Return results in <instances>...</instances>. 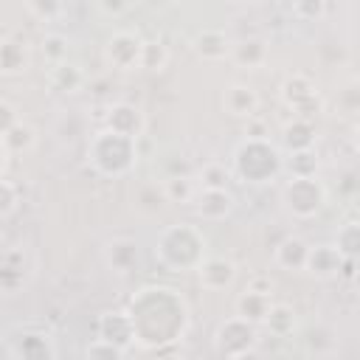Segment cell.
<instances>
[{
  "mask_svg": "<svg viewBox=\"0 0 360 360\" xmlns=\"http://www.w3.org/2000/svg\"><path fill=\"white\" fill-rule=\"evenodd\" d=\"M158 256L172 270H188V267L197 270L200 262L205 259V236L191 225L166 228L158 242Z\"/></svg>",
  "mask_w": 360,
  "mask_h": 360,
  "instance_id": "obj_1",
  "label": "cell"
},
{
  "mask_svg": "<svg viewBox=\"0 0 360 360\" xmlns=\"http://www.w3.org/2000/svg\"><path fill=\"white\" fill-rule=\"evenodd\" d=\"M90 160L98 166V172L104 174H124L135 166L138 152H135V138H127L121 132H112L110 127L96 132L93 143H90Z\"/></svg>",
  "mask_w": 360,
  "mask_h": 360,
  "instance_id": "obj_2",
  "label": "cell"
},
{
  "mask_svg": "<svg viewBox=\"0 0 360 360\" xmlns=\"http://www.w3.org/2000/svg\"><path fill=\"white\" fill-rule=\"evenodd\" d=\"M233 158H236L233 163H236L239 177L248 180V183H264V180L276 177L278 169H281L278 152H276L264 138H248V141L236 149Z\"/></svg>",
  "mask_w": 360,
  "mask_h": 360,
  "instance_id": "obj_3",
  "label": "cell"
},
{
  "mask_svg": "<svg viewBox=\"0 0 360 360\" xmlns=\"http://www.w3.org/2000/svg\"><path fill=\"white\" fill-rule=\"evenodd\" d=\"M284 202H287V208H290L295 217L307 219V217H315V214L323 208V202H326V188L318 183L315 174L292 177V180L287 183V188H284Z\"/></svg>",
  "mask_w": 360,
  "mask_h": 360,
  "instance_id": "obj_4",
  "label": "cell"
},
{
  "mask_svg": "<svg viewBox=\"0 0 360 360\" xmlns=\"http://www.w3.org/2000/svg\"><path fill=\"white\" fill-rule=\"evenodd\" d=\"M141 51H143V39L138 34L118 31L110 37L104 56L115 70H132V68H141Z\"/></svg>",
  "mask_w": 360,
  "mask_h": 360,
  "instance_id": "obj_5",
  "label": "cell"
},
{
  "mask_svg": "<svg viewBox=\"0 0 360 360\" xmlns=\"http://www.w3.org/2000/svg\"><path fill=\"white\" fill-rule=\"evenodd\" d=\"M304 270H309V273L318 276V278H332V276H338V273L343 270V256H340L338 248H332V245L309 248Z\"/></svg>",
  "mask_w": 360,
  "mask_h": 360,
  "instance_id": "obj_6",
  "label": "cell"
},
{
  "mask_svg": "<svg viewBox=\"0 0 360 360\" xmlns=\"http://www.w3.org/2000/svg\"><path fill=\"white\" fill-rule=\"evenodd\" d=\"M197 273H200L202 287H208V290H222V287H228V284L233 281L236 267H233V262H228V259H222V256H205V259L200 262Z\"/></svg>",
  "mask_w": 360,
  "mask_h": 360,
  "instance_id": "obj_7",
  "label": "cell"
},
{
  "mask_svg": "<svg viewBox=\"0 0 360 360\" xmlns=\"http://www.w3.org/2000/svg\"><path fill=\"white\" fill-rule=\"evenodd\" d=\"M194 200H197L200 217H205V219H222L233 208V197L228 194V188H200L194 194Z\"/></svg>",
  "mask_w": 360,
  "mask_h": 360,
  "instance_id": "obj_8",
  "label": "cell"
},
{
  "mask_svg": "<svg viewBox=\"0 0 360 360\" xmlns=\"http://www.w3.org/2000/svg\"><path fill=\"white\" fill-rule=\"evenodd\" d=\"M222 107L228 110V115H236V118H253L256 110H259V96L245 87V84H231L222 96Z\"/></svg>",
  "mask_w": 360,
  "mask_h": 360,
  "instance_id": "obj_9",
  "label": "cell"
},
{
  "mask_svg": "<svg viewBox=\"0 0 360 360\" xmlns=\"http://www.w3.org/2000/svg\"><path fill=\"white\" fill-rule=\"evenodd\" d=\"M107 127L112 132H121L127 138H138L143 132V115L138 107L132 104H115L110 110V118H107Z\"/></svg>",
  "mask_w": 360,
  "mask_h": 360,
  "instance_id": "obj_10",
  "label": "cell"
},
{
  "mask_svg": "<svg viewBox=\"0 0 360 360\" xmlns=\"http://www.w3.org/2000/svg\"><path fill=\"white\" fill-rule=\"evenodd\" d=\"M267 309H270V295H267V292H256V290L248 287V290L236 298V315L245 318V321H250L253 326L264 321Z\"/></svg>",
  "mask_w": 360,
  "mask_h": 360,
  "instance_id": "obj_11",
  "label": "cell"
},
{
  "mask_svg": "<svg viewBox=\"0 0 360 360\" xmlns=\"http://www.w3.org/2000/svg\"><path fill=\"white\" fill-rule=\"evenodd\" d=\"M48 79H51V84H53L56 90H62V93H76V90L82 87V82H84V73L79 70V65L62 59V62H53Z\"/></svg>",
  "mask_w": 360,
  "mask_h": 360,
  "instance_id": "obj_12",
  "label": "cell"
},
{
  "mask_svg": "<svg viewBox=\"0 0 360 360\" xmlns=\"http://www.w3.org/2000/svg\"><path fill=\"white\" fill-rule=\"evenodd\" d=\"M281 96H284V101H287L292 110L304 112L307 101H315V87H312V82L304 79V76H290V79L284 82V87H281Z\"/></svg>",
  "mask_w": 360,
  "mask_h": 360,
  "instance_id": "obj_13",
  "label": "cell"
},
{
  "mask_svg": "<svg viewBox=\"0 0 360 360\" xmlns=\"http://www.w3.org/2000/svg\"><path fill=\"white\" fill-rule=\"evenodd\" d=\"M307 253H309V248H307L301 239L290 236V239H284V242L276 248V262H278L281 267H287V270H304Z\"/></svg>",
  "mask_w": 360,
  "mask_h": 360,
  "instance_id": "obj_14",
  "label": "cell"
},
{
  "mask_svg": "<svg viewBox=\"0 0 360 360\" xmlns=\"http://www.w3.org/2000/svg\"><path fill=\"white\" fill-rule=\"evenodd\" d=\"M194 48H197V53H200L202 59H219V56H225V53L231 51L228 37H225L222 31H202V34L194 39Z\"/></svg>",
  "mask_w": 360,
  "mask_h": 360,
  "instance_id": "obj_15",
  "label": "cell"
},
{
  "mask_svg": "<svg viewBox=\"0 0 360 360\" xmlns=\"http://www.w3.org/2000/svg\"><path fill=\"white\" fill-rule=\"evenodd\" d=\"M25 48L20 42H0V73H17V70H25Z\"/></svg>",
  "mask_w": 360,
  "mask_h": 360,
  "instance_id": "obj_16",
  "label": "cell"
},
{
  "mask_svg": "<svg viewBox=\"0 0 360 360\" xmlns=\"http://www.w3.org/2000/svg\"><path fill=\"white\" fill-rule=\"evenodd\" d=\"M262 323H267L270 332L281 338V335L292 332V326H295V315H292V309L284 307V304H270V309H267V315H264Z\"/></svg>",
  "mask_w": 360,
  "mask_h": 360,
  "instance_id": "obj_17",
  "label": "cell"
},
{
  "mask_svg": "<svg viewBox=\"0 0 360 360\" xmlns=\"http://www.w3.org/2000/svg\"><path fill=\"white\" fill-rule=\"evenodd\" d=\"M338 253L343 259H354L357 256V248H360V228L357 222H346L340 231H338Z\"/></svg>",
  "mask_w": 360,
  "mask_h": 360,
  "instance_id": "obj_18",
  "label": "cell"
},
{
  "mask_svg": "<svg viewBox=\"0 0 360 360\" xmlns=\"http://www.w3.org/2000/svg\"><path fill=\"white\" fill-rule=\"evenodd\" d=\"M233 56H236L242 65L259 68V65H264L267 51H264V42H259V39H248V42H242V45L233 48Z\"/></svg>",
  "mask_w": 360,
  "mask_h": 360,
  "instance_id": "obj_19",
  "label": "cell"
},
{
  "mask_svg": "<svg viewBox=\"0 0 360 360\" xmlns=\"http://www.w3.org/2000/svg\"><path fill=\"white\" fill-rule=\"evenodd\" d=\"M166 62H169V51H166L163 42H143L141 68H146V70H160Z\"/></svg>",
  "mask_w": 360,
  "mask_h": 360,
  "instance_id": "obj_20",
  "label": "cell"
},
{
  "mask_svg": "<svg viewBox=\"0 0 360 360\" xmlns=\"http://www.w3.org/2000/svg\"><path fill=\"white\" fill-rule=\"evenodd\" d=\"M194 194H197V186L188 177H172V180H166V197L172 202H188V200H194Z\"/></svg>",
  "mask_w": 360,
  "mask_h": 360,
  "instance_id": "obj_21",
  "label": "cell"
},
{
  "mask_svg": "<svg viewBox=\"0 0 360 360\" xmlns=\"http://www.w3.org/2000/svg\"><path fill=\"white\" fill-rule=\"evenodd\" d=\"M228 180H231V174H228V169L219 166V163H208V166L200 172V183H202V188H225Z\"/></svg>",
  "mask_w": 360,
  "mask_h": 360,
  "instance_id": "obj_22",
  "label": "cell"
},
{
  "mask_svg": "<svg viewBox=\"0 0 360 360\" xmlns=\"http://www.w3.org/2000/svg\"><path fill=\"white\" fill-rule=\"evenodd\" d=\"M323 8H326L323 0H292V11L301 20H318V17H323Z\"/></svg>",
  "mask_w": 360,
  "mask_h": 360,
  "instance_id": "obj_23",
  "label": "cell"
},
{
  "mask_svg": "<svg viewBox=\"0 0 360 360\" xmlns=\"http://www.w3.org/2000/svg\"><path fill=\"white\" fill-rule=\"evenodd\" d=\"M17 208V186L0 177V217H8Z\"/></svg>",
  "mask_w": 360,
  "mask_h": 360,
  "instance_id": "obj_24",
  "label": "cell"
},
{
  "mask_svg": "<svg viewBox=\"0 0 360 360\" xmlns=\"http://www.w3.org/2000/svg\"><path fill=\"white\" fill-rule=\"evenodd\" d=\"M28 6L42 20H51V17H56L62 11V0H28Z\"/></svg>",
  "mask_w": 360,
  "mask_h": 360,
  "instance_id": "obj_25",
  "label": "cell"
},
{
  "mask_svg": "<svg viewBox=\"0 0 360 360\" xmlns=\"http://www.w3.org/2000/svg\"><path fill=\"white\" fill-rule=\"evenodd\" d=\"M42 45H45V53H48L51 62H62V59H65V48H62V45H68L65 37H59V34H48V37L42 39Z\"/></svg>",
  "mask_w": 360,
  "mask_h": 360,
  "instance_id": "obj_26",
  "label": "cell"
},
{
  "mask_svg": "<svg viewBox=\"0 0 360 360\" xmlns=\"http://www.w3.org/2000/svg\"><path fill=\"white\" fill-rule=\"evenodd\" d=\"M87 354L93 357V354H107V357H121L124 354V349L121 346H115V343H110V340H104V338H98L90 349H87Z\"/></svg>",
  "mask_w": 360,
  "mask_h": 360,
  "instance_id": "obj_27",
  "label": "cell"
},
{
  "mask_svg": "<svg viewBox=\"0 0 360 360\" xmlns=\"http://www.w3.org/2000/svg\"><path fill=\"white\" fill-rule=\"evenodd\" d=\"M98 8H101L107 17H121L124 11L132 8V0H98Z\"/></svg>",
  "mask_w": 360,
  "mask_h": 360,
  "instance_id": "obj_28",
  "label": "cell"
},
{
  "mask_svg": "<svg viewBox=\"0 0 360 360\" xmlns=\"http://www.w3.org/2000/svg\"><path fill=\"white\" fill-rule=\"evenodd\" d=\"M14 124H17V112H14V107L6 104V101H0V138H3Z\"/></svg>",
  "mask_w": 360,
  "mask_h": 360,
  "instance_id": "obj_29",
  "label": "cell"
},
{
  "mask_svg": "<svg viewBox=\"0 0 360 360\" xmlns=\"http://www.w3.org/2000/svg\"><path fill=\"white\" fill-rule=\"evenodd\" d=\"M236 3H245V0H236Z\"/></svg>",
  "mask_w": 360,
  "mask_h": 360,
  "instance_id": "obj_30",
  "label": "cell"
}]
</instances>
